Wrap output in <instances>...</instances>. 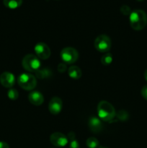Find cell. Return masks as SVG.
<instances>
[{
    "mask_svg": "<svg viewBox=\"0 0 147 148\" xmlns=\"http://www.w3.org/2000/svg\"><path fill=\"white\" fill-rule=\"evenodd\" d=\"M131 27L135 30H141L147 24V15L141 10H135L129 15Z\"/></svg>",
    "mask_w": 147,
    "mask_h": 148,
    "instance_id": "6da1fadb",
    "label": "cell"
},
{
    "mask_svg": "<svg viewBox=\"0 0 147 148\" xmlns=\"http://www.w3.org/2000/svg\"><path fill=\"white\" fill-rule=\"evenodd\" d=\"M97 115L101 120L110 121L115 116V110L110 103L102 101L98 103Z\"/></svg>",
    "mask_w": 147,
    "mask_h": 148,
    "instance_id": "7a4b0ae2",
    "label": "cell"
},
{
    "mask_svg": "<svg viewBox=\"0 0 147 148\" xmlns=\"http://www.w3.org/2000/svg\"><path fill=\"white\" fill-rule=\"evenodd\" d=\"M22 65L26 71L36 72L40 69V61L35 55L27 54L23 57Z\"/></svg>",
    "mask_w": 147,
    "mask_h": 148,
    "instance_id": "3957f363",
    "label": "cell"
},
{
    "mask_svg": "<svg viewBox=\"0 0 147 148\" xmlns=\"http://www.w3.org/2000/svg\"><path fill=\"white\" fill-rule=\"evenodd\" d=\"M17 83L20 88L25 90H32L37 85V79L33 75L22 73L19 75L17 78Z\"/></svg>",
    "mask_w": 147,
    "mask_h": 148,
    "instance_id": "277c9868",
    "label": "cell"
},
{
    "mask_svg": "<svg viewBox=\"0 0 147 148\" xmlns=\"http://www.w3.org/2000/svg\"><path fill=\"white\" fill-rule=\"evenodd\" d=\"M60 56L63 63L71 64L75 63L79 59V53L75 49L72 47H66L61 50Z\"/></svg>",
    "mask_w": 147,
    "mask_h": 148,
    "instance_id": "5b68a950",
    "label": "cell"
},
{
    "mask_svg": "<svg viewBox=\"0 0 147 148\" xmlns=\"http://www.w3.org/2000/svg\"><path fill=\"white\" fill-rule=\"evenodd\" d=\"M95 47L101 53H108L111 48V40L106 35H99L95 40Z\"/></svg>",
    "mask_w": 147,
    "mask_h": 148,
    "instance_id": "8992f818",
    "label": "cell"
},
{
    "mask_svg": "<svg viewBox=\"0 0 147 148\" xmlns=\"http://www.w3.org/2000/svg\"><path fill=\"white\" fill-rule=\"evenodd\" d=\"M35 53V56L38 58L39 59H43V60H46L50 57L51 52H50V48L48 47L46 43H37V44L35 46L34 48Z\"/></svg>",
    "mask_w": 147,
    "mask_h": 148,
    "instance_id": "52a82bcc",
    "label": "cell"
},
{
    "mask_svg": "<svg viewBox=\"0 0 147 148\" xmlns=\"http://www.w3.org/2000/svg\"><path fill=\"white\" fill-rule=\"evenodd\" d=\"M50 141L54 146L58 147H65L68 144L69 139L65 134L61 132H53L50 136Z\"/></svg>",
    "mask_w": 147,
    "mask_h": 148,
    "instance_id": "ba28073f",
    "label": "cell"
},
{
    "mask_svg": "<svg viewBox=\"0 0 147 148\" xmlns=\"http://www.w3.org/2000/svg\"><path fill=\"white\" fill-rule=\"evenodd\" d=\"M63 107L62 100L59 97H53L48 104V110L53 115H57L61 111Z\"/></svg>",
    "mask_w": 147,
    "mask_h": 148,
    "instance_id": "9c48e42d",
    "label": "cell"
},
{
    "mask_svg": "<svg viewBox=\"0 0 147 148\" xmlns=\"http://www.w3.org/2000/svg\"><path fill=\"white\" fill-rule=\"evenodd\" d=\"M0 82L4 88H11L15 83V77L11 72H3L0 75Z\"/></svg>",
    "mask_w": 147,
    "mask_h": 148,
    "instance_id": "30bf717a",
    "label": "cell"
},
{
    "mask_svg": "<svg viewBox=\"0 0 147 148\" xmlns=\"http://www.w3.org/2000/svg\"><path fill=\"white\" fill-rule=\"evenodd\" d=\"M101 121L102 120L99 118H97L96 116H91L88 121V126H89V130L94 133L100 132L102 130V127H103Z\"/></svg>",
    "mask_w": 147,
    "mask_h": 148,
    "instance_id": "8fae6325",
    "label": "cell"
},
{
    "mask_svg": "<svg viewBox=\"0 0 147 148\" xmlns=\"http://www.w3.org/2000/svg\"><path fill=\"white\" fill-rule=\"evenodd\" d=\"M28 100L33 105L38 106L44 102V97L38 91H32L28 95Z\"/></svg>",
    "mask_w": 147,
    "mask_h": 148,
    "instance_id": "7c38bea8",
    "label": "cell"
},
{
    "mask_svg": "<svg viewBox=\"0 0 147 148\" xmlns=\"http://www.w3.org/2000/svg\"><path fill=\"white\" fill-rule=\"evenodd\" d=\"M68 75L71 79H79L82 75V70L77 66H71L68 69Z\"/></svg>",
    "mask_w": 147,
    "mask_h": 148,
    "instance_id": "4fadbf2b",
    "label": "cell"
},
{
    "mask_svg": "<svg viewBox=\"0 0 147 148\" xmlns=\"http://www.w3.org/2000/svg\"><path fill=\"white\" fill-rule=\"evenodd\" d=\"M4 5L9 9H17L22 4V0H3Z\"/></svg>",
    "mask_w": 147,
    "mask_h": 148,
    "instance_id": "5bb4252c",
    "label": "cell"
},
{
    "mask_svg": "<svg viewBox=\"0 0 147 148\" xmlns=\"http://www.w3.org/2000/svg\"><path fill=\"white\" fill-rule=\"evenodd\" d=\"M68 139L70 140L69 148H80V145L77 140L75 139V134L73 132H71L68 134Z\"/></svg>",
    "mask_w": 147,
    "mask_h": 148,
    "instance_id": "9a60e30c",
    "label": "cell"
},
{
    "mask_svg": "<svg viewBox=\"0 0 147 148\" xmlns=\"http://www.w3.org/2000/svg\"><path fill=\"white\" fill-rule=\"evenodd\" d=\"M36 77L40 79H44L47 78L51 75V71L49 70L47 68H44L43 69H39L35 72Z\"/></svg>",
    "mask_w": 147,
    "mask_h": 148,
    "instance_id": "2e32d148",
    "label": "cell"
},
{
    "mask_svg": "<svg viewBox=\"0 0 147 148\" xmlns=\"http://www.w3.org/2000/svg\"><path fill=\"white\" fill-rule=\"evenodd\" d=\"M113 61L112 55L110 53H106L101 58V63L105 66H108Z\"/></svg>",
    "mask_w": 147,
    "mask_h": 148,
    "instance_id": "e0dca14e",
    "label": "cell"
},
{
    "mask_svg": "<svg viewBox=\"0 0 147 148\" xmlns=\"http://www.w3.org/2000/svg\"><path fill=\"white\" fill-rule=\"evenodd\" d=\"M86 146L88 148H97L99 146V141L95 137H89L86 141Z\"/></svg>",
    "mask_w": 147,
    "mask_h": 148,
    "instance_id": "ac0fdd59",
    "label": "cell"
},
{
    "mask_svg": "<svg viewBox=\"0 0 147 148\" xmlns=\"http://www.w3.org/2000/svg\"><path fill=\"white\" fill-rule=\"evenodd\" d=\"M118 118V119H119L121 121H126L128 119V114L127 111H125V110H120L118 112V114L115 115Z\"/></svg>",
    "mask_w": 147,
    "mask_h": 148,
    "instance_id": "d6986e66",
    "label": "cell"
},
{
    "mask_svg": "<svg viewBox=\"0 0 147 148\" xmlns=\"http://www.w3.org/2000/svg\"><path fill=\"white\" fill-rule=\"evenodd\" d=\"M7 96L10 98V100H12V101H15L19 97V93L17 92V90L14 88H10V90L7 92Z\"/></svg>",
    "mask_w": 147,
    "mask_h": 148,
    "instance_id": "ffe728a7",
    "label": "cell"
},
{
    "mask_svg": "<svg viewBox=\"0 0 147 148\" xmlns=\"http://www.w3.org/2000/svg\"><path fill=\"white\" fill-rule=\"evenodd\" d=\"M120 12L122 13L123 15H130V14L131 13V8H130V7H128V5L121 6V7L120 8Z\"/></svg>",
    "mask_w": 147,
    "mask_h": 148,
    "instance_id": "44dd1931",
    "label": "cell"
},
{
    "mask_svg": "<svg viewBox=\"0 0 147 148\" xmlns=\"http://www.w3.org/2000/svg\"><path fill=\"white\" fill-rule=\"evenodd\" d=\"M67 67H66V64L65 63H60L58 65V71L60 73H63L66 70Z\"/></svg>",
    "mask_w": 147,
    "mask_h": 148,
    "instance_id": "7402d4cb",
    "label": "cell"
},
{
    "mask_svg": "<svg viewBox=\"0 0 147 148\" xmlns=\"http://www.w3.org/2000/svg\"><path fill=\"white\" fill-rule=\"evenodd\" d=\"M141 95L144 99L147 101V85H144L141 89Z\"/></svg>",
    "mask_w": 147,
    "mask_h": 148,
    "instance_id": "603a6c76",
    "label": "cell"
},
{
    "mask_svg": "<svg viewBox=\"0 0 147 148\" xmlns=\"http://www.w3.org/2000/svg\"><path fill=\"white\" fill-rule=\"evenodd\" d=\"M0 148H10V146L5 142L0 141Z\"/></svg>",
    "mask_w": 147,
    "mask_h": 148,
    "instance_id": "cb8c5ba5",
    "label": "cell"
},
{
    "mask_svg": "<svg viewBox=\"0 0 147 148\" xmlns=\"http://www.w3.org/2000/svg\"><path fill=\"white\" fill-rule=\"evenodd\" d=\"M144 78H145L146 80L147 81V69H146L145 72H144Z\"/></svg>",
    "mask_w": 147,
    "mask_h": 148,
    "instance_id": "d4e9b609",
    "label": "cell"
},
{
    "mask_svg": "<svg viewBox=\"0 0 147 148\" xmlns=\"http://www.w3.org/2000/svg\"><path fill=\"white\" fill-rule=\"evenodd\" d=\"M136 1H144V0H136Z\"/></svg>",
    "mask_w": 147,
    "mask_h": 148,
    "instance_id": "484cf974",
    "label": "cell"
},
{
    "mask_svg": "<svg viewBox=\"0 0 147 148\" xmlns=\"http://www.w3.org/2000/svg\"><path fill=\"white\" fill-rule=\"evenodd\" d=\"M99 148H107V147H99Z\"/></svg>",
    "mask_w": 147,
    "mask_h": 148,
    "instance_id": "4316f807",
    "label": "cell"
}]
</instances>
